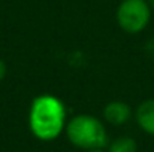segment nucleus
I'll return each instance as SVG.
<instances>
[{
    "instance_id": "obj_1",
    "label": "nucleus",
    "mask_w": 154,
    "mask_h": 152,
    "mask_svg": "<svg viewBox=\"0 0 154 152\" xmlns=\"http://www.w3.org/2000/svg\"><path fill=\"white\" fill-rule=\"evenodd\" d=\"M66 106L52 94L35 97L29 110V127L33 136L42 142L57 139L66 128Z\"/></svg>"
},
{
    "instance_id": "obj_2",
    "label": "nucleus",
    "mask_w": 154,
    "mask_h": 152,
    "mask_svg": "<svg viewBox=\"0 0 154 152\" xmlns=\"http://www.w3.org/2000/svg\"><path fill=\"white\" fill-rule=\"evenodd\" d=\"M66 136L76 148L90 151L102 149L108 143L106 128L93 115H76L66 124Z\"/></svg>"
},
{
    "instance_id": "obj_3",
    "label": "nucleus",
    "mask_w": 154,
    "mask_h": 152,
    "mask_svg": "<svg viewBox=\"0 0 154 152\" xmlns=\"http://www.w3.org/2000/svg\"><path fill=\"white\" fill-rule=\"evenodd\" d=\"M120 28L129 34L145 30L151 19V7L148 0H123L115 13Z\"/></svg>"
},
{
    "instance_id": "obj_4",
    "label": "nucleus",
    "mask_w": 154,
    "mask_h": 152,
    "mask_svg": "<svg viewBox=\"0 0 154 152\" xmlns=\"http://www.w3.org/2000/svg\"><path fill=\"white\" fill-rule=\"evenodd\" d=\"M103 118L112 125H123L132 118V109L126 101H111L103 109Z\"/></svg>"
},
{
    "instance_id": "obj_5",
    "label": "nucleus",
    "mask_w": 154,
    "mask_h": 152,
    "mask_svg": "<svg viewBox=\"0 0 154 152\" xmlns=\"http://www.w3.org/2000/svg\"><path fill=\"white\" fill-rule=\"evenodd\" d=\"M135 118L145 133L154 136V99L142 101L135 112Z\"/></svg>"
},
{
    "instance_id": "obj_6",
    "label": "nucleus",
    "mask_w": 154,
    "mask_h": 152,
    "mask_svg": "<svg viewBox=\"0 0 154 152\" xmlns=\"http://www.w3.org/2000/svg\"><path fill=\"white\" fill-rule=\"evenodd\" d=\"M108 152H138V145L135 139L129 136H123V137L115 139L109 145Z\"/></svg>"
},
{
    "instance_id": "obj_7",
    "label": "nucleus",
    "mask_w": 154,
    "mask_h": 152,
    "mask_svg": "<svg viewBox=\"0 0 154 152\" xmlns=\"http://www.w3.org/2000/svg\"><path fill=\"white\" fill-rule=\"evenodd\" d=\"M6 73H8V67H6V63L0 58V82L6 78Z\"/></svg>"
},
{
    "instance_id": "obj_8",
    "label": "nucleus",
    "mask_w": 154,
    "mask_h": 152,
    "mask_svg": "<svg viewBox=\"0 0 154 152\" xmlns=\"http://www.w3.org/2000/svg\"><path fill=\"white\" fill-rule=\"evenodd\" d=\"M148 3H150V7H151V10H154V0H148Z\"/></svg>"
},
{
    "instance_id": "obj_9",
    "label": "nucleus",
    "mask_w": 154,
    "mask_h": 152,
    "mask_svg": "<svg viewBox=\"0 0 154 152\" xmlns=\"http://www.w3.org/2000/svg\"><path fill=\"white\" fill-rule=\"evenodd\" d=\"M87 152H105L103 149H90V151H87Z\"/></svg>"
}]
</instances>
